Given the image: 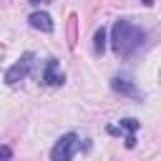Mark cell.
I'll use <instances>...</instances> for the list:
<instances>
[{
    "mask_svg": "<svg viewBox=\"0 0 161 161\" xmlns=\"http://www.w3.org/2000/svg\"><path fill=\"white\" fill-rule=\"evenodd\" d=\"M118 126H121V128H123L126 133H136L141 123H138L136 118H121V121H118Z\"/></svg>",
    "mask_w": 161,
    "mask_h": 161,
    "instance_id": "ba28073f",
    "label": "cell"
},
{
    "mask_svg": "<svg viewBox=\"0 0 161 161\" xmlns=\"http://www.w3.org/2000/svg\"><path fill=\"white\" fill-rule=\"evenodd\" d=\"M111 88H113L116 93L128 96V98H136V101H141V98H143V93L136 88V83H133L128 75H113V78H111Z\"/></svg>",
    "mask_w": 161,
    "mask_h": 161,
    "instance_id": "277c9868",
    "label": "cell"
},
{
    "mask_svg": "<svg viewBox=\"0 0 161 161\" xmlns=\"http://www.w3.org/2000/svg\"><path fill=\"white\" fill-rule=\"evenodd\" d=\"M33 5H40V3H50V0H30Z\"/></svg>",
    "mask_w": 161,
    "mask_h": 161,
    "instance_id": "8fae6325",
    "label": "cell"
},
{
    "mask_svg": "<svg viewBox=\"0 0 161 161\" xmlns=\"http://www.w3.org/2000/svg\"><path fill=\"white\" fill-rule=\"evenodd\" d=\"M63 80H65V75H63L58 60L50 58V60L45 63V68H43V83H45V86H60Z\"/></svg>",
    "mask_w": 161,
    "mask_h": 161,
    "instance_id": "5b68a950",
    "label": "cell"
},
{
    "mask_svg": "<svg viewBox=\"0 0 161 161\" xmlns=\"http://www.w3.org/2000/svg\"><path fill=\"white\" fill-rule=\"evenodd\" d=\"M28 23H30V28H35V30H40V33H53V18L48 15V13H43V10H35V13H30V18H28Z\"/></svg>",
    "mask_w": 161,
    "mask_h": 161,
    "instance_id": "8992f818",
    "label": "cell"
},
{
    "mask_svg": "<svg viewBox=\"0 0 161 161\" xmlns=\"http://www.w3.org/2000/svg\"><path fill=\"white\" fill-rule=\"evenodd\" d=\"M33 63H35V55H33V53H23V55L8 68V73H5V83H8V86H15V83L25 80L28 73H30V68H33Z\"/></svg>",
    "mask_w": 161,
    "mask_h": 161,
    "instance_id": "3957f363",
    "label": "cell"
},
{
    "mask_svg": "<svg viewBox=\"0 0 161 161\" xmlns=\"http://www.w3.org/2000/svg\"><path fill=\"white\" fill-rule=\"evenodd\" d=\"M78 146H80V141H78V136H75L73 131H70V133H63V136L55 141V146L50 148V158H53V161H68V158L75 156Z\"/></svg>",
    "mask_w": 161,
    "mask_h": 161,
    "instance_id": "7a4b0ae2",
    "label": "cell"
},
{
    "mask_svg": "<svg viewBox=\"0 0 161 161\" xmlns=\"http://www.w3.org/2000/svg\"><path fill=\"white\" fill-rule=\"evenodd\" d=\"M136 146V136L133 133H126V148H133Z\"/></svg>",
    "mask_w": 161,
    "mask_h": 161,
    "instance_id": "9c48e42d",
    "label": "cell"
},
{
    "mask_svg": "<svg viewBox=\"0 0 161 161\" xmlns=\"http://www.w3.org/2000/svg\"><path fill=\"white\" fill-rule=\"evenodd\" d=\"M143 5H146V8H151V5H153V0H143Z\"/></svg>",
    "mask_w": 161,
    "mask_h": 161,
    "instance_id": "7c38bea8",
    "label": "cell"
},
{
    "mask_svg": "<svg viewBox=\"0 0 161 161\" xmlns=\"http://www.w3.org/2000/svg\"><path fill=\"white\" fill-rule=\"evenodd\" d=\"M10 156H13V151L8 146H0V158H10Z\"/></svg>",
    "mask_w": 161,
    "mask_h": 161,
    "instance_id": "30bf717a",
    "label": "cell"
},
{
    "mask_svg": "<svg viewBox=\"0 0 161 161\" xmlns=\"http://www.w3.org/2000/svg\"><path fill=\"white\" fill-rule=\"evenodd\" d=\"M103 50H106V30H103V28H98V30H96V35H93V53H96V55H101Z\"/></svg>",
    "mask_w": 161,
    "mask_h": 161,
    "instance_id": "52a82bcc",
    "label": "cell"
},
{
    "mask_svg": "<svg viewBox=\"0 0 161 161\" xmlns=\"http://www.w3.org/2000/svg\"><path fill=\"white\" fill-rule=\"evenodd\" d=\"M143 40H146V30L138 28L136 23L126 20V18L116 20L113 28H111V48H113V53L121 55V58L133 55V53L143 45Z\"/></svg>",
    "mask_w": 161,
    "mask_h": 161,
    "instance_id": "6da1fadb",
    "label": "cell"
}]
</instances>
